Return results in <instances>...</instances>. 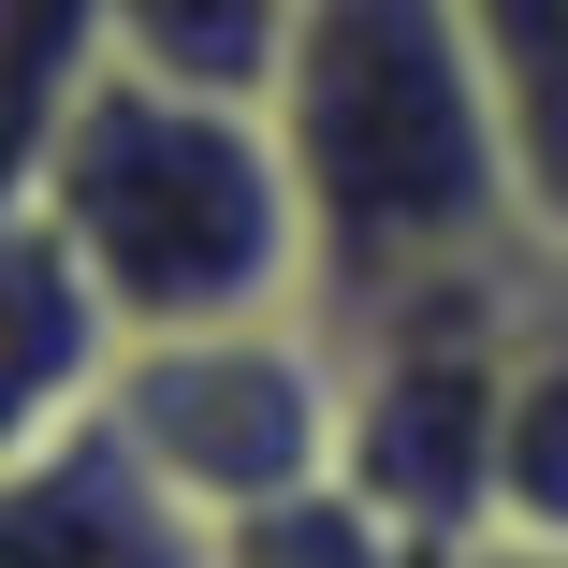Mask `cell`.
I'll return each mask as SVG.
<instances>
[{
    "instance_id": "4",
    "label": "cell",
    "mask_w": 568,
    "mask_h": 568,
    "mask_svg": "<svg viewBox=\"0 0 568 568\" xmlns=\"http://www.w3.org/2000/svg\"><path fill=\"white\" fill-rule=\"evenodd\" d=\"M16 568H219V525L175 510L118 437H59L16 467Z\"/></svg>"
},
{
    "instance_id": "8",
    "label": "cell",
    "mask_w": 568,
    "mask_h": 568,
    "mask_svg": "<svg viewBox=\"0 0 568 568\" xmlns=\"http://www.w3.org/2000/svg\"><path fill=\"white\" fill-rule=\"evenodd\" d=\"M496 539L568 554V321H539V351L510 379V481H496Z\"/></svg>"
},
{
    "instance_id": "5",
    "label": "cell",
    "mask_w": 568,
    "mask_h": 568,
    "mask_svg": "<svg viewBox=\"0 0 568 568\" xmlns=\"http://www.w3.org/2000/svg\"><path fill=\"white\" fill-rule=\"evenodd\" d=\"M306 16H321V0H118V44H132V73H161V88L277 102Z\"/></svg>"
},
{
    "instance_id": "6",
    "label": "cell",
    "mask_w": 568,
    "mask_h": 568,
    "mask_svg": "<svg viewBox=\"0 0 568 568\" xmlns=\"http://www.w3.org/2000/svg\"><path fill=\"white\" fill-rule=\"evenodd\" d=\"M467 30H481V73H496L525 204H539V248L568 263V0H467Z\"/></svg>"
},
{
    "instance_id": "7",
    "label": "cell",
    "mask_w": 568,
    "mask_h": 568,
    "mask_svg": "<svg viewBox=\"0 0 568 568\" xmlns=\"http://www.w3.org/2000/svg\"><path fill=\"white\" fill-rule=\"evenodd\" d=\"M219 568H437L365 481H321V496H277L248 525H219Z\"/></svg>"
},
{
    "instance_id": "3",
    "label": "cell",
    "mask_w": 568,
    "mask_h": 568,
    "mask_svg": "<svg viewBox=\"0 0 568 568\" xmlns=\"http://www.w3.org/2000/svg\"><path fill=\"white\" fill-rule=\"evenodd\" d=\"M102 437H118L175 510L248 525L277 496L351 481V351H321L306 321L146 335L118 365V394H102Z\"/></svg>"
},
{
    "instance_id": "9",
    "label": "cell",
    "mask_w": 568,
    "mask_h": 568,
    "mask_svg": "<svg viewBox=\"0 0 568 568\" xmlns=\"http://www.w3.org/2000/svg\"><path fill=\"white\" fill-rule=\"evenodd\" d=\"M118 59H132V44H118V0H16V132L59 146L73 102L118 73Z\"/></svg>"
},
{
    "instance_id": "1",
    "label": "cell",
    "mask_w": 568,
    "mask_h": 568,
    "mask_svg": "<svg viewBox=\"0 0 568 568\" xmlns=\"http://www.w3.org/2000/svg\"><path fill=\"white\" fill-rule=\"evenodd\" d=\"M277 146L306 175L321 306H351V321L568 277L539 248L467 0H321L277 73Z\"/></svg>"
},
{
    "instance_id": "10",
    "label": "cell",
    "mask_w": 568,
    "mask_h": 568,
    "mask_svg": "<svg viewBox=\"0 0 568 568\" xmlns=\"http://www.w3.org/2000/svg\"><path fill=\"white\" fill-rule=\"evenodd\" d=\"M467 568H568V554H539V539H481Z\"/></svg>"
},
{
    "instance_id": "2",
    "label": "cell",
    "mask_w": 568,
    "mask_h": 568,
    "mask_svg": "<svg viewBox=\"0 0 568 568\" xmlns=\"http://www.w3.org/2000/svg\"><path fill=\"white\" fill-rule=\"evenodd\" d=\"M30 219L102 277L132 351L292 321L321 292V234H306V175L277 146V102H204L132 59L73 102L59 146H30Z\"/></svg>"
}]
</instances>
